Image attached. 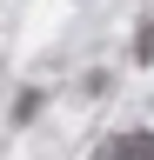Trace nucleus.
<instances>
[{"label": "nucleus", "instance_id": "obj_1", "mask_svg": "<svg viewBox=\"0 0 154 160\" xmlns=\"http://www.w3.org/2000/svg\"><path fill=\"white\" fill-rule=\"evenodd\" d=\"M114 160H154V133H127L114 147Z\"/></svg>", "mask_w": 154, "mask_h": 160}]
</instances>
